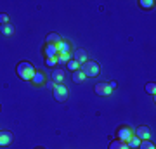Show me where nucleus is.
<instances>
[{
  "instance_id": "1",
  "label": "nucleus",
  "mask_w": 156,
  "mask_h": 149,
  "mask_svg": "<svg viewBox=\"0 0 156 149\" xmlns=\"http://www.w3.org/2000/svg\"><path fill=\"white\" fill-rule=\"evenodd\" d=\"M16 71H17V76L21 78V80H24V82H31V78H33V75H35V71H37V69L33 68V64H31V62L23 61V62H19V64H17Z\"/></svg>"
},
{
  "instance_id": "2",
  "label": "nucleus",
  "mask_w": 156,
  "mask_h": 149,
  "mask_svg": "<svg viewBox=\"0 0 156 149\" xmlns=\"http://www.w3.org/2000/svg\"><path fill=\"white\" fill-rule=\"evenodd\" d=\"M80 71H83L85 76L94 78V76H97V75L101 73V68H99V64H97V62L87 61V62H83V64H80Z\"/></svg>"
},
{
  "instance_id": "3",
  "label": "nucleus",
  "mask_w": 156,
  "mask_h": 149,
  "mask_svg": "<svg viewBox=\"0 0 156 149\" xmlns=\"http://www.w3.org/2000/svg\"><path fill=\"white\" fill-rule=\"evenodd\" d=\"M52 94H54V99H56V101H59V102H64V101L68 99L69 92H68V88L61 83V85H56V87H54Z\"/></svg>"
},
{
  "instance_id": "4",
  "label": "nucleus",
  "mask_w": 156,
  "mask_h": 149,
  "mask_svg": "<svg viewBox=\"0 0 156 149\" xmlns=\"http://www.w3.org/2000/svg\"><path fill=\"white\" fill-rule=\"evenodd\" d=\"M132 135H134V132H132V128L130 127H125V125H123V127H120L116 130V137H118V140H123V142H127L128 139L132 137Z\"/></svg>"
},
{
  "instance_id": "5",
  "label": "nucleus",
  "mask_w": 156,
  "mask_h": 149,
  "mask_svg": "<svg viewBox=\"0 0 156 149\" xmlns=\"http://www.w3.org/2000/svg\"><path fill=\"white\" fill-rule=\"evenodd\" d=\"M94 92L97 95H102V97H106V95H111L113 88L109 87V83H97L94 87Z\"/></svg>"
},
{
  "instance_id": "6",
  "label": "nucleus",
  "mask_w": 156,
  "mask_h": 149,
  "mask_svg": "<svg viewBox=\"0 0 156 149\" xmlns=\"http://www.w3.org/2000/svg\"><path fill=\"white\" fill-rule=\"evenodd\" d=\"M73 59L78 62V64H83V62H87L89 59H87V52H85L83 49H78L73 52Z\"/></svg>"
},
{
  "instance_id": "7",
  "label": "nucleus",
  "mask_w": 156,
  "mask_h": 149,
  "mask_svg": "<svg viewBox=\"0 0 156 149\" xmlns=\"http://www.w3.org/2000/svg\"><path fill=\"white\" fill-rule=\"evenodd\" d=\"M52 80L56 85H61L62 80H64V69L62 68H56V69H52Z\"/></svg>"
},
{
  "instance_id": "8",
  "label": "nucleus",
  "mask_w": 156,
  "mask_h": 149,
  "mask_svg": "<svg viewBox=\"0 0 156 149\" xmlns=\"http://www.w3.org/2000/svg\"><path fill=\"white\" fill-rule=\"evenodd\" d=\"M12 142V133L7 130H0V146H9Z\"/></svg>"
},
{
  "instance_id": "9",
  "label": "nucleus",
  "mask_w": 156,
  "mask_h": 149,
  "mask_svg": "<svg viewBox=\"0 0 156 149\" xmlns=\"http://www.w3.org/2000/svg\"><path fill=\"white\" fill-rule=\"evenodd\" d=\"M135 135H137V137H139L140 140H146V139H151V130H149L147 127H144V125H142V127L137 128Z\"/></svg>"
},
{
  "instance_id": "10",
  "label": "nucleus",
  "mask_w": 156,
  "mask_h": 149,
  "mask_svg": "<svg viewBox=\"0 0 156 149\" xmlns=\"http://www.w3.org/2000/svg\"><path fill=\"white\" fill-rule=\"evenodd\" d=\"M44 52H45V57H56L57 55V49L54 44H45Z\"/></svg>"
},
{
  "instance_id": "11",
  "label": "nucleus",
  "mask_w": 156,
  "mask_h": 149,
  "mask_svg": "<svg viewBox=\"0 0 156 149\" xmlns=\"http://www.w3.org/2000/svg\"><path fill=\"white\" fill-rule=\"evenodd\" d=\"M56 59H57V64H64L66 66V62L71 59V52H59L56 55Z\"/></svg>"
},
{
  "instance_id": "12",
  "label": "nucleus",
  "mask_w": 156,
  "mask_h": 149,
  "mask_svg": "<svg viewBox=\"0 0 156 149\" xmlns=\"http://www.w3.org/2000/svg\"><path fill=\"white\" fill-rule=\"evenodd\" d=\"M0 33L4 35V37H12V35H14V26L9 24V23H7V24H2V26H0Z\"/></svg>"
},
{
  "instance_id": "13",
  "label": "nucleus",
  "mask_w": 156,
  "mask_h": 149,
  "mask_svg": "<svg viewBox=\"0 0 156 149\" xmlns=\"http://www.w3.org/2000/svg\"><path fill=\"white\" fill-rule=\"evenodd\" d=\"M31 82H33L35 85H44V83H45V75L42 71H35L33 78H31Z\"/></svg>"
},
{
  "instance_id": "14",
  "label": "nucleus",
  "mask_w": 156,
  "mask_h": 149,
  "mask_svg": "<svg viewBox=\"0 0 156 149\" xmlns=\"http://www.w3.org/2000/svg\"><path fill=\"white\" fill-rule=\"evenodd\" d=\"M56 49H57V54L59 52H71V45L68 42H64V40H61L59 44H56Z\"/></svg>"
},
{
  "instance_id": "15",
  "label": "nucleus",
  "mask_w": 156,
  "mask_h": 149,
  "mask_svg": "<svg viewBox=\"0 0 156 149\" xmlns=\"http://www.w3.org/2000/svg\"><path fill=\"white\" fill-rule=\"evenodd\" d=\"M139 144H140V139L137 137V135H132V137L127 140L128 149H137V147H139Z\"/></svg>"
},
{
  "instance_id": "16",
  "label": "nucleus",
  "mask_w": 156,
  "mask_h": 149,
  "mask_svg": "<svg viewBox=\"0 0 156 149\" xmlns=\"http://www.w3.org/2000/svg\"><path fill=\"white\" fill-rule=\"evenodd\" d=\"M85 75H83V71H80V69H76V71H73V82L75 83H82V82H85Z\"/></svg>"
},
{
  "instance_id": "17",
  "label": "nucleus",
  "mask_w": 156,
  "mask_h": 149,
  "mask_svg": "<svg viewBox=\"0 0 156 149\" xmlns=\"http://www.w3.org/2000/svg\"><path fill=\"white\" fill-rule=\"evenodd\" d=\"M109 149H128L127 142H123V140H113L111 144H109Z\"/></svg>"
},
{
  "instance_id": "18",
  "label": "nucleus",
  "mask_w": 156,
  "mask_h": 149,
  "mask_svg": "<svg viewBox=\"0 0 156 149\" xmlns=\"http://www.w3.org/2000/svg\"><path fill=\"white\" fill-rule=\"evenodd\" d=\"M139 149H156V146H154V142H153L151 139H146V140H140Z\"/></svg>"
},
{
  "instance_id": "19",
  "label": "nucleus",
  "mask_w": 156,
  "mask_h": 149,
  "mask_svg": "<svg viewBox=\"0 0 156 149\" xmlns=\"http://www.w3.org/2000/svg\"><path fill=\"white\" fill-rule=\"evenodd\" d=\"M59 42H61V37H59V35L57 33H49L47 35V44H59Z\"/></svg>"
},
{
  "instance_id": "20",
  "label": "nucleus",
  "mask_w": 156,
  "mask_h": 149,
  "mask_svg": "<svg viewBox=\"0 0 156 149\" xmlns=\"http://www.w3.org/2000/svg\"><path fill=\"white\" fill-rule=\"evenodd\" d=\"M139 7H142V9H153L154 7V0H139Z\"/></svg>"
},
{
  "instance_id": "21",
  "label": "nucleus",
  "mask_w": 156,
  "mask_h": 149,
  "mask_svg": "<svg viewBox=\"0 0 156 149\" xmlns=\"http://www.w3.org/2000/svg\"><path fill=\"white\" fill-rule=\"evenodd\" d=\"M146 92H147L149 95H154V94H156V83H154V82L146 83Z\"/></svg>"
},
{
  "instance_id": "22",
  "label": "nucleus",
  "mask_w": 156,
  "mask_h": 149,
  "mask_svg": "<svg viewBox=\"0 0 156 149\" xmlns=\"http://www.w3.org/2000/svg\"><path fill=\"white\" fill-rule=\"evenodd\" d=\"M66 66L69 68V71H76V69H80V64H78L75 59H69V61L66 62Z\"/></svg>"
},
{
  "instance_id": "23",
  "label": "nucleus",
  "mask_w": 156,
  "mask_h": 149,
  "mask_svg": "<svg viewBox=\"0 0 156 149\" xmlns=\"http://www.w3.org/2000/svg\"><path fill=\"white\" fill-rule=\"evenodd\" d=\"M45 62H47V66L54 68L57 64V59H56V57H45Z\"/></svg>"
},
{
  "instance_id": "24",
  "label": "nucleus",
  "mask_w": 156,
  "mask_h": 149,
  "mask_svg": "<svg viewBox=\"0 0 156 149\" xmlns=\"http://www.w3.org/2000/svg\"><path fill=\"white\" fill-rule=\"evenodd\" d=\"M7 23H9V16L7 14H0V26L2 24H7Z\"/></svg>"
},
{
  "instance_id": "25",
  "label": "nucleus",
  "mask_w": 156,
  "mask_h": 149,
  "mask_svg": "<svg viewBox=\"0 0 156 149\" xmlns=\"http://www.w3.org/2000/svg\"><path fill=\"white\" fill-rule=\"evenodd\" d=\"M109 87H111V88H116V82H109Z\"/></svg>"
},
{
  "instance_id": "26",
  "label": "nucleus",
  "mask_w": 156,
  "mask_h": 149,
  "mask_svg": "<svg viewBox=\"0 0 156 149\" xmlns=\"http://www.w3.org/2000/svg\"><path fill=\"white\" fill-rule=\"evenodd\" d=\"M37 149H44V147H37Z\"/></svg>"
},
{
  "instance_id": "27",
  "label": "nucleus",
  "mask_w": 156,
  "mask_h": 149,
  "mask_svg": "<svg viewBox=\"0 0 156 149\" xmlns=\"http://www.w3.org/2000/svg\"><path fill=\"white\" fill-rule=\"evenodd\" d=\"M0 109H2V108H0Z\"/></svg>"
}]
</instances>
